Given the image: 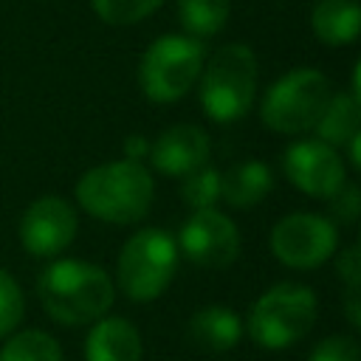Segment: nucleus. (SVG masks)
Wrapping results in <instances>:
<instances>
[{
  "mask_svg": "<svg viewBox=\"0 0 361 361\" xmlns=\"http://www.w3.org/2000/svg\"><path fill=\"white\" fill-rule=\"evenodd\" d=\"M37 293L45 313L68 327L93 324L107 316L116 290L102 265L85 259H54L37 279Z\"/></svg>",
  "mask_w": 361,
  "mask_h": 361,
  "instance_id": "obj_1",
  "label": "nucleus"
},
{
  "mask_svg": "<svg viewBox=\"0 0 361 361\" xmlns=\"http://www.w3.org/2000/svg\"><path fill=\"white\" fill-rule=\"evenodd\" d=\"M155 197V180L141 161H107L76 180L79 206L96 220L130 226L147 217Z\"/></svg>",
  "mask_w": 361,
  "mask_h": 361,
  "instance_id": "obj_2",
  "label": "nucleus"
},
{
  "mask_svg": "<svg viewBox=\"0 0 361 361\" xmlns=\"http://www.w3.org/2000/svg\"><path fill=\"white\" fill-rule=\"evenodd\" d=\"M200 104L217 124L243 118L257 93V56L248 45L231 42L214 51L200 71Z\"/></svg>",
  "mask_w": 361,
  "mask_h": 361,
  "instance_id": "obj_3",
  "label": "nucleus"
},
{
  "mask_svg": "<svg viewBox=\"0 0 361 361\" xmlns=\"http://www.w3.org/2000/svg\"><path fill=\"white\" fill-rule=\"evenodd\" d=\"M330 79L316 68H296L279 76L262 96L259 118L279 135L310 133L330 102Z\"/></svg>",
  "mask_w": 361,
  "mask_h": 361,
  "instance_id": "obj_4",
  "label": "nucleus"
},
{
  "mask_svg": "<svg viewBox=\"0 0 361 361\" xmlns=\"http://www.w3.org/2000/svg\"><path fill=\"white\" fill-rule=\"evenodd\" d=\"M316 322V293L299 282L268 288L248 313V336L262 350H285L305 338Z\"/></svg>",
  "mask_w": 361,
  "mask_h": 361,
  "instance_id": "obj_5",
  "label": "nucleus"
},
{
  "mask_svg": "<svg viewBox=\"0 0 361 361\" xmlns=\"http://www.w3.org/2000/svg\"><path fill=\"white\" fill-rule=\"evenodd\" d=\"M178 271V243L164 228L135 231L118 254L116 279L127 299L152 302L158 299Z\"/></svg>",
  "mask_w": 361,
  "mask_h": 361,
  "instance_id": "obj_6",
  "label": "nucleus"
},
{
  "mask_svg": "<svg viewBox=\"0 0 361 361\" xmlns=\"http://www.w3.org/2000/svg\"><path fill=\"white\" fill-rule=\"evenodd\" d=\"M203 71V45L186 34L158 37L138 68L141 90L155 104H172L183 99Z\"/></svg>",
  "mask_w": 361,
  "mask_h": 361,
  "instance_id": "obj_7",
  "label": "nucleus"
},
{
  "mask_svg": "<svg viewBox=\"0 0 361 361\" xmlns=\"http://www.w3.org/2000/svg\"><path fill=\"white\" fill-rule=\"evenodd\" d=\"M271 251L274 257L296 271H310L324 265L338 248V228L330 217L313 212L285 214L271 228Z\"/></svg>",
  "mask_w": 361,
  "mask_h": 361,
  "instance_id": "obj_8",
  "label": "nucleus"
},
{
  "mask_svg": "<svg viewBox=\"0 0 361 361\" xmlns=\"http://www.w3.org/2000/svg\"><path fill=\"white\" fill-rule=\"evenodd\" d=\"M178 251L200 268H228L240 254V231L231 217L212 209H197L180 226Z\"/></svg>",
  "mask_w": 361,
  "mask_h": 361,
  "instance_id": "obj_9",
  "label": "nucleus"
},
{
  "mask_svg": "<svg viewBox=\"0 0 361 361\" xmlns=\"http://www.w3.org/2000/svg\"><path fill=\"white\" fill-rule=\"evenodd\" d=\"M282 169L299 192L324 200L347 180V169L338 149L319 138L293 141L282 155Z\"/></svg>",
  "mask_w": 361,
  "mask_h": 361,
  "instance_id": "obj_10",
  "label": "nucleus"
},
{
  "mask_svg": "<svg viewBox=\"0 0 361 361\" xmlns=\"http://www.w3.org/2000/svg\"><path fill=\"white\" fill-rule=\"evenodd\" d=\"M76 212L65 197L45 195L28 203L20 217V243L34 257H56L76 237Z\"/></svg>",
  "mask_w": 361,
  "mask_h": 361,
  "instance_id": "obj_11",
  "label": "nucleus"
},
{
  "mask_svg": "<svg viewBox=\"0 0 361 361\" xmlns=\"http://www.w3.org/2000/svg\"><path fill=\"white\" fill-rule=\"evenodd\" d=\"M212 144L197 124H172L155 141H149V164L172 178H183L209 161Z\"/></svg>",
  "mask_w": 361,
  "mask_h": 361,
  "instance_id": "obj_12",
  "label": "nucleus"
},
{
  "mask_svg": "<svg viewBox=\"0 0 361 361\" xmlns=\"http://www.w3.org/2000/svg\"><path fill=\"white\" fill-rule=\"evenodd\" d=\"M141 333L124 316H102L85 338V361H141Z\"/></svg>",
  "mask_w": 361,
  "mask_h": 361,
  "instance_id": "obj_13",
  "label": "nucleus"
},
{
  "mask_svg": "<svg viewBox=\"0 0 361 361\" xmlns=\"http://www.w3.org/2000/svg\"><path fill=\"white\" fill-rule=\"evenodd\" d=\"M189 341L203 353H228L243 338V319L223 305H209L192 313L189 319Z\"/></svg>",
  "mask_w": 361,
  "mask_h": 361,
  "instance_id": "obj_14",
  "label": "nucleus"
},
{
  "mask_svg": "<svg viewBox=\"0 0 361 361\" xmlns=\"http://www.w3.org/2000/svg\"><path fill=\"white\" fill-rule=\"evenodd\" d=\"M310 25L324 45H350L361 31V6L358 0H319L313 6Z\"/></svg>",
  "mask_w": 361,
  "mask_h": 361,
  "instance_id": "obj_15",
  "label": "nucleus"
},
{
  "mask_svg": "<svg viewBox=\"0 0 361 361\" xmlns=\"http://www.w3.org/2000/svg\"><path fill=\"white\" fill-rule=\"evenodd\" d=\"M274 189L271 169L262 161H240L226 175H220V197L234 209H251L265 200Z\"/></svg>",
  "mask_w": 361,
  "mask_h": 361,
  "instance_id": "obj_16",
  "label": "nucleus"
},
{
  "mask_svg": "<svg viewBox=\"0 0 361 361\" xmlns=\"http://www.w3.org/2000/svg\"><path fill=\"white\" fill-rule=\"evenodd\" d=\"M313 130L319 141L336 149L344 147L353 135L361 133V99H355L353 93H333Z\"/></svg>",
  "mask_w": 361,
  "mask_h": 361,
  "instance_id": "obj_17",
  "label": "nucleus"
},
{
  "mask_svg": "<svg viewBox=\"0 0 361 361\" xmlns=\"http://www.w3.org/2000/svg\"><path fill=\"white\" fill-rule=\"evenodd\" d=\"M231 14L228 0H178V17L189 37H212L217 34Z\"/></svg>",
  "mask_w": 361,
  "mask_h": 361,
  "instance_id": "obj_18",
  "label": "nucleus"
},
{
  "mask_svg": "<svg viewBox=\"0 0 361 361\" xmlns=\"http://www.w3.org/2000/svg\"><path fill=\"white\" fill-rule=\"evenodd\" d=\"M0 361H62V350L56 338L42 330H20L3 344Z\"/></svg>",
  "mask_w": 361,
  "mask_h": 361,
  "instance_id": "obj_19",
  "label": "nucleus"
},
{
  "mask_svg": "<svg viewBox=\"0 0 361 361\" xmlns=\"http://www.w3.org/2000/svg\"><path fill=\"white\" fill-rule=\"evenodd\" d=\"M180 197L195 212L197 209H212L220 200V172L214 166H209V164L192 169L189 175H183Z\"/></svg>",
  "mask_w": 361,
  "mask_h": 361,
  "instance_id": "obj_20",
  "label": "nucleus"
},
{
  "mask_svg": "<svg viewBox=\"0 0 361 361\" xmlns=\"http://www.w3.org/2000/svg\"><path fill=\"white\" fill-rule=\"evenodd\" d=\"M164 0H90L99 20L107 25H135L147 20Z\"/></svg>",
  "mask_w": 361,
  "mask_h": 361,
  "instance_id": "obj_21",
  "label": "nucleus"
},
{
  "mask_svg": "<svg viewBox=\"0 0 361 361\" xmlns=\"http://www.w3.org/2000/svg\"><path fill=\"white\" fill-rule=\"evenodd\" d=\"M23 313H25L23 290H20L17 279L0 268V338L11 336L20 327Z\"/></svg>",
  "mask_w": 361,
  "mask_h": 361,
  "instance_id": "obj_22",
  "label": "nucleus"
},
{
  "mask_svg": "<svg viewBox=\"0 0 361 361\" xmlns=\"http://www.w3.org/2000/svg\"><path fill=\"white\" fill-rule=\"evenodd\" d=\"M327 206H330V220L333 223H344V226H353L361 214V192L355 183H341L330 197H327Z\"/></svg>",
  "mask_w": 361,
  "mask_h": 361,
  "instance_id": "obj_23",
  "label": "nucleus"
},
{
  "mask_svg": "<svg viewBox=\"0 0 361 361\" xmlns=\"http://www.w3.org/2000/svg\"><path fill=\"white\" fill-rule=\"evenodd\" d=\"M307 361H361V347L353 336H327L310 350Z\"/></svg>",
  "mask_w": 361,
  "mask_h": 361,
  "instance_id": "obj_24",
  "label": "nucleus"
},
{
  "mask_svg": "<svg viewBox=\"0 0 361 361\" xmlns=\"http://www.w3.org/2000/svg\"><path fill=\"white\" fill-rule=\"evenodd\" d=\"M336 271H338V276L344 279L347 288H358V282H361V251H358V245H350L338 254Z\"/></svg>",
  "mask_w": 361,
  "mask_h": 361,
  "instance_id": "obj_25",
  "label": "nucleus"
},
{
  "mask_svg": "<svg viewBox=\"0 0 361 361\" xmlns=\"http://www.w3.org/2000/svg\"><path fill=\"white\" fill-rule=\"evenodd\" d=\"M147 155H149V141H147L144 135H130V138L124 141V158L141 161V158H147Z\"/></svg>",
  "mask_w": 361,
  "mask_h": 361,
  "instance_id": "obj_26",
  "label": "nucleus"
},
{
  "mask_svg": "<svg viewBox=\"0 0 361 361\" xmlns=\"http://www.w3.org/2000/svg\"><path fill=\"white\" fill-rule=\"evenodd\" d=\"M347 319L353 327L361 324V305H358V288H347Z\"/></svg>",
  "mask_w": 361,
  "mask_h": 361,
  "instance_id": "obj_27",
  "label": "nucleus"
},
{
  "mask_svg": "<svg viewBox=\"0 0 361 361\" xmlns=\"http://www.w3.org/2000/svg\"><path fill=\"white\" fill-rule=\"evenodd\" d=\"M347 149H350V164L358 169V166H361V133L347 141Z\"/></svg>",
  "mask_w": 361,
  "mask_h": 361,
  "instance_id": "obj_28",
  "label": "nucleus"
}]
</instances>
